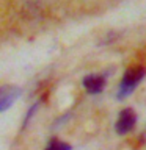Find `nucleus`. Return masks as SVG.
<instances>
[{"instance_id":"f257e3e1","label":"nucleus","mask_w":146,"mask_h":150,"mask_svg":"<svg viewBox=\"0 0 146 150\" xmlns=\"http://www.w3.org/2000/svg\"><path fill=\"white\" fill-rule=\"evenodd\" d=\"M145 75H146V69L143 66H132V67H129L124 72V75H122V80L120 81L116 97L120 98V100L129 97L130 94L135 91V88L141 83V80L145 78Z\"/></svg>"},{"instance_id":"f03ea898","label":"nucleus","mask_w":146,"mask_h":150,"mask_svg":"<svg viewBox=\"0 0 146 150\" xmlns=\"http://www.w3.org/2000/svg\"><path fill=\"white\" fill-rule=\"evenodd\" d=\"M137 124V114L132 108H124L120 116H118V120L115 124V130L118 134H127L134 130V127Z\"/></svg>"},{"instance_id":"7ed1b4c3","label":"nucleus","mask_w":146,"mask_h":150,"mask_svg":"<svg viewBox=\"0 0 146 150\" xmlns=\"http://www.w3.org/2000/svg\"><path fill=\"white\" fill-rule=\"evenodd\" d=\"M19 96H21V89L16 88V86L5 84V86L0 88V112L8 110V108L17 100Z\"/></svg>"},{"instance_id":"20e7f679","label":"nucleus","mask_w":146,"mask_h":150,"mask_svg":"<svg viewBox=\"0 0 146 150\" xmlns=\"http://www.w3.org/2000/svg\"><path fill=\"white\" fill-rule=\"evenodd\" d=\"M83 88L87 89L88 94H101L105 88V77L97 74L87 75L83 78Z\"/></svg>"},{"instance_id":"39448f33","label":"nucleus","mask_w":146,"mask_h":150,"mask_svg":"<svg viewBox=\"0 0 146 150\" xmlns=\"http://www.w3.org/2000/svg\"><path fill=\"white\" fill-rule=\"evenodd\" d=\"M44 150H71V145L58 139H52Z\"/></svg>"}]
</instances>
